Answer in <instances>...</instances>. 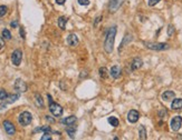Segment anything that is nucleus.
<instances>
[{"mask_svg":"<svg viewBox=\"0 0 182 140\" xmlns=\"http://www.w3.org/2000/svg\"><path fill=\"white\" fill-rule=\"evenodd\" d=\"M115 36H116V26H113L108 29L105 37V41H104V49L107 54H111L114 48V41H115Z\"/></svg>","mask_w":182,"mask_h":140,"instance_id":"f257e3e1","label":"nucleus"},{"mask_svg":"<svg viewBox=\"0 0 182 140\" xmlns=\"http://www.w3.org/2000/svg\"><path fill=\"white\" fill-rule=\"evenodd\" d=\"M145 47L151 49V50H155V51H163V50H168L170 46L168 43L164 42H144Z\"/></svg>","mask_w":182,"mask_h":140,"instance_id":"f03ea898","label":"nucleus"},{"mask_svg":"<svg viewBox=\"0 0 182 140\" xmlns=\"http://www.w3.org/2000/svg\"><path fill=\"white\" fill-rule=\"evenodd\" d=\"M32 116L30 112H28V111H24V112H21L18 117V121H19V124L21 126H28V124L32 122Z\"/></svg>","mask_w":182,"mask_h":140,"instance_id":"7ed1b4c3","label":"nucleus"},{"mask_svg":"<svg viewBox=\"0 0 182 140\" xmlns=\"http://www.w3.org/2000/svg\"><path fill=\"white\" fill-rule=\"evenodd\" d=\"M49 110H50V112L55 117H60L63 115V108L58 104L54 102V101L49 102Z\"/></svg>","mask_w":182,"mask_h":140,"instance_id":"20e7f679","label":"nucleus"},{"mask_svg":"<svg viewBox=\"0 0 182 140\" xmlns=\"http://www.w3.org/2000/svg\"><path fill=\"white\" fill-rule=\"evenodd\" d=\"M170 126H171V129H172L173 131H178L182 126V117H180V116L173 117L170 122Z\"/></svg>","mask_w":182,"mask_h":140,"instance_id":"39448f33","label":"nucleus"},{"mask_svg":"<svg viewBox=\"0 0 182 140\" xmlns=\"http://www.w3.org/2000/svg\"><path fill=\"white\" fill-rule=\"evenodd\" d=\"M21 59H23V52H21V50L17 49V50H15L14 52H12V54H11V61H12V63H14V65H15L16 67H18L20 65V62H21Z\"/></svg>","mask_w":182,"mask_h":140,"instance_id":"423d86ee","label":"nucleus"},{"mask_svg":"<svg viewBox=\"0 0 182 140\" xmlns=\"http://www.w3.org/2000/svg\"><path fill=\"white\" fill-rule=\"evenodd\" d=\"M15 90L19 93L26 92V91H27V85H26V82H25L24 80H21V79H17L16 81H15Z\"/></svg>","mask_w":182,"mask_h":140,"instance_id":"0eeeda50","label":"nucleus"},{"mask_svg":"<svg viewBox=\"0 0 182 140\" xmlns=\"http://www.w3.org/2000/svg\"><path fill=\"white\" fill-rule=\"evenodd\" d=\"M140 118V113L139 111H136V110H131L130 112L127 113V120L130 121L131 124H135L136 121L139 120Z\"/></svg>","mask_w":182,"mask_h":140,"instance_id":"6e6552de","label":"nucleus"},{"mask_svg":"<svg viewBox=\"0 0 182 140\" xmlns=\"http://www.w3.org/2000/svg\"><path fill=\"white\" fill-rule=\"evenodd\" d=\"M4 128L5 130H6V132L8 133V135H10V136H12V135H15V132H16V129H15V126L10 122V121H4Z\"/></svg>","mask_w":182,"mask_h":140,"instance_id":"1a4fd4ad","label":"nucleus"},{"mask_svg":"<svg viewBox=\"0 0 182 140\" xmlns=\"http://www.w3.org/2000/svg\"><path fill=\"white\" fill-rule=\"evenodd\" d=\"M79 42L78 40V37L75 35V34H71V35H68L67 37V43L71 47H75L77 46Z\"/></svg>","mask_w":182,"mask_h":140,"instance_id":"9d476101","label":"nucleus"},{"mask_svg":"<svg viewBox=\"0 0 182 140\" xmlns=\"http://www.w3.org/2000/svg\"><path fill=\"white\" fill-rule=\"evenodd\" d=\"M20 97L19 92L18 93H12V95H8V97L6 98L5 100H2L5 105H7V104H12V102H15L16 100H18Z\"/></svg>","mask_w":182,"mask_h":140,"instance_id":"9b49d317","label":"nucleus"},{"mask_svg":"<svg viewBox=\"0 0 182 140\" xmlns=\"http://www.w3.org/2000/svg\"><path fill=\"white\" fill-rule=\"evenodd\" d=\"M132 39H133V36L131 35V34H126L125 35V37L123 38L122 42H121V45H120V48H119V51H121L124 48V47L126 46V45H129V43L132 41Z\"/></svg>","mask_w":182,"mask_h":140,"instance_id":"f8f14e48","label":"nucleus"},{"mask_svg":"<svg viewBox=\"0 0 182 140\" xmlns=\"http://www.w3.org/2000/svg\"><path fill=\"white\" fill-rule=\"evenodd\" d=\"M111 77L114 78V79H117V78H120V76H121V74H122V71H121V68H120V66H113L111 68Z\"/></svg>","mask_w":182,"mask_h":140,"instance_id":"ddd939ff","label":"nucleus"},{"mask_svg":"<svg viewBox=\"0 0 182 140\" xmlns=\"http://www.w3.org/2000/svg\"><path fill=\"white\" fill-rule=\"evenodd\" d=\"M142 65H143L142 59L134 58V59H133V61H132V63H131V69H132V70H138V69H140V68L142 67Z\"/></svg>","mask_w":182,"mask_h":140,"instance_id":"4468645a","label":"nucleus"},{"mask_svg":"<svg viewBox=\"0 0 182 140\" xmlns=\"http://www.w3.org/2000/svg\"><path fill=\"white\" fill-rule=\"evenodd\" d=\"M174 97H175V93L171 90H166L164 92L162 93V99L164 101H170V100H173Z\"/></svg>","mask_w":182,"mask_h":140,"instance_id":"2eb2a0df","label":"nucleus"},{"mask_svg":"<svg viewBox=\"0 0 182 140\" xmlns=\"http://www.w3.org/2000/svg\"><path fill=\"white\" fill-rule=\"evenodd\" d=\"M171 108L173 109V110H181L182 109V99L181 98L173 99L172 104H171Z\"/></svg>","mask_w":182,"mask_h":140,"instance_id":"dca6fc26","label":"nucleus"},{"mask_svg":"<svg viewBox=\"0 0 182 140\" xmlns=\"http://www.w3.org/2000/svg\"><path fill=\"white\" fill-rule=\"evenodd\" d=\"M120 4H121V0H110V4H108V7H110L111 12H114L115 10L120 7Z\"/></svg>","mask_w":182,"mask_h":140,"instance_id":"f3484780","label":"nucleus"},{"mask_svg":"<svg viewBox=\"0 0 182 140\" xmlns=\"http://www.w3.org/2000/svg\"><path fill=\"white\" fill-rule=\"evenodd\" d=\"M76 130H77V128H76L75 126H73V124H68V127L66 128V132H67L68 136L71 137V139H73V138H74V136H75Z\"/></svg>","mask_w":182,"mask_h":140,"instance_id":"a211bd4d","label":"nucleus"},{"mask_svg":"<svg viewBox=\"0 0 182 140\" xmlns=\"http://www.w3.org/2000/svg\"><path fill=\"white\" fill-rule=\"evenodd\" d=\"M64 124H73L76 122V117L75 116H71V117H67V118H64L63 120H62Z\"/></svg>","mask_w":182,"mask_h":140,"instance_id":"6ab92c4d","label":"nucleus"},{"mask_svg":"<svg viewBox=\"0 0 182 140\" xmlns=\"http://www.w3.org/2000/svg\"><path fill=\"white\" fill-rule=\"evenodd\" d=\"M66 23H67V19L65 18V17H59L58 18V27L64 30L65 28H66Z\"/></svg>","mask_w":182,"mask_h":140,"instance_id":"aec40b11","label":"nucleus"},{"mask_svg":"<svg viewBox=\"0 0 182 140\" xmlns=\"http://www.w3.org/2000/svg\"><path fill=\"white\" fill-rule=\"evenodd\" d=\"M139 137L140 139H143V140L147 139V130H145V127H144V126H140Z\"/></svg>","mask_w":182,"mask_h":140,"instance_id":"412c9836","label":"nucleus"},{"mask_svg":"<svg viewBox=\"0 0 182 140\" xmlns=\"http://www.w3.org/2000/svg\"><path fill=\"white\" fill-rule=\"evenodd\" d=\"M107 121H108V124H111V126H113V127H117V126L120 124L119 119H117V118H115V117H110V118L107 119Z\"/></svg>","mask_w":182,"mask_h":140,"instance_id":"4be33fe9","label":"nucleus"},{"mask_svg":"<svg viewBox=\"0 0 182 140\" xmlns=\"http://www.w3.org/2000/svg\"><path fill=\"white\" fill-rule=\"evenodd\" d=\"M35 98H36V105L38 106V107H44V101H43L41 96L37 93V95L35 96Z\"/></svg>","mask_w":182,"mask_h":140,"instance_id":"5701e85b","label":"nucleus"},{"mask_svg":"<svg viewBox=\"0 0 182 140\" xmlns=\"http://www.w3.org/2000/svg\"><path fill=\"white\" fill-rule=\"evenodd\" d=\"M2 38L7 39V40L11 39V34H10V31H9L8 29H4V30H2Z\"/></svg>","mask_w":182,"mask_h":140,"instance_id":"b1692460","label":"nucleus"},{"mask_svg":"<svg viewBox=\"0 0 182 140\" xmlns=\"http://www.w3.org/2000/svg\"><path fill=\"white\" fill-rule=\"evenodd\" d=\"M37 131H44V132H52V129L50 127H47V126H44V127H40V128L35 129V132Z\"/></svg>","mask_w":182,"mask_h":140,"instance_id":"393cba45","label":"nucleus"},{"mask_svg":"<svg viewBox=\"0 0 182 140\" xmlns=\"http://www.w3.org/2000/svg\"><path fill=\"white\" fill-rule=\"evenodd\" d=\"M99 76H101V78H106L107 77V69L106 68H104V67L99 68Z\"/></svg>","mask_w":182,"mask_h":140,"instance_id":"a878e982","label":"nucleus"},{"mask_svg":"<svg viewBox=\"0 0 182 140\" xmlns=\"http://www.w3.org/2000/svg\"><path fill=\"white\" fill-rule=\"evenodd\" d=\"M7 10H8V8L6 6H0V17H4L7 13Z\"/></svg>","mask_w":182,"mask_h":140,"instance_id":"bb28decb","label":"nucleus"},{"mask_svg":"<svg viewBox=\"0 0 182 140\" xmlns=\"http://www.w3.org/2000/svg\"><path fill=\"white\" fill-rule=\"evenodd\" d=\"M7 97H8V93L6 92L5 90H2V89L0 90V100H5Z\"/></svg>","mask_w":182,"mask_h":140,"instance_id":"cd10ccee","label":"nucleus"},{"mask_svg":"<svg viewBox=\"0 0 182 140\" xmlns=\"http://www.w3.org/2000/svg\"><path fill=\"white\" fill-rule=\"evenodd\" d=\"M52 139V136L49 135V132H45V135L41 137V140H50Z\"/></svg>","mask_w":182,"mask_h":140,"instance_id":"c85d7f7f","label":"nucleus"},{"mask_svg":"<svg viewBox=\"0 0 182 140\" xmlns=\"http://www.w3.org/2000/svg\"><path fill=\"white\" fill-rule=\"evenodd\" d=\"M173 32H174V27L172 25H170V26H169V29H168V35L171 37V36L173 35Z\"/></svg>","mask_w":182,"mask_h":140,"instance_id":"c756f323","label":"nucleus"},{"mask_svg":"<svg viewBox=\"0 0 182 140\" xmlns=\"http://www.w3.org/2000/svg\"><path fill=\"white\" fill-rule=\"evenodd\" d=\"M78 4L80 6H88L89 4V0H78Z\"/></svg>","mask_w":182,"mask_h":140,"instance_id":"7c9ffc66","label":"nucleus"},{"mask_svg":"<svg viewBox=\"0 0 182 140\" xmlns=\"http://www.w3.org/2000/svg\"><path fill=\"white\" fill-rule=\"evenodd\" d=\"M160 1H161V0H149L147 4H149V6L152 7V6H155V4H158V2H160Z\"/></svg>","mask_w":182,"mask_h":140,"instance_id":"2f4dec72","label":"nucleus"},{"mask_svg":"<svg viewBox=\"0 0 182 140\" xmlns=\"http://www.w3.org/2000/svg\"><path fill=\"white\" fill-rule=\"evenodd\" d=\"M20 36H21V38L23 39H25V37H26V34H25V30L23 27L20 28Z\"/></svg>","mask_w":182,"mask_h":140,"instance_id":"473e14b6","label":"nucleus"},{"mask_svg":"<svg viewBox=\"0 0 182 140\" xmlns=\"http://www.w3.org/2000/svg\"><path fill=\"white\" fill-rule=\"evenodd\" d=\"M4 47H5V41H4V39H2V38H0V50H1V49H2Z\"/></svg>","mask_w":182,"mask_h":140,"instance_id":"72a5a7b5","label":"nucleus"},{"mask_svg":"<svg viewBox=\"0 0 182 140\" xmlns=\"http://www.w3.org/2000/svg\"><path fill=\"white\" fill-rule=\"evenodd\" d=\"M10 26H11L12 28H16L17 26H18V22H17V21H12V22L10 23Z\"/></svg>","mask_w":182,"mask_h":140,"instance_id":"f704fd0d","label":"nucleus"},{"mask_svg":"<svg viewBox=\"0 0 182 140\" xmlns=\"http://www.w3.org/2000/svg\"><path fill=\"white\" fill-rule=\"evenodd\" d=\"M56 1V4H65V1L66 0H55Z\"/></svg>","mask_w":182,"mask_h":140,"instance_id":"c9c22d12","label":"nucleus"},{"mask_svg":"<svg viewBox=\"0 0 182 140\" xmlns=\"http://www.w3.org/2000/svg\"><path fill=\"white\" fill-rule=\"evenodd\" d=\"M46 119H47L48 121H50V122H55V120L52 119V117H49V116H46Z\"/></svg>","mask_w":182,"mask_h":140,"instance_id":"e433bc0d","label":"nucleus"},{"mask_svg":"<svg viewBox=\"0 0 182 140\" xmlns=\"http://www.w3.org/2000/svg\"><path fill=\"white\" fill-rule=\"evenodd\" d=\"M1 109H5V104H2V105H0V110Z\"/></svg>","mask_w":182,"mask_h":140,"instance_id":"4c0bfd02","label":"nucleus"}]
</instances>
